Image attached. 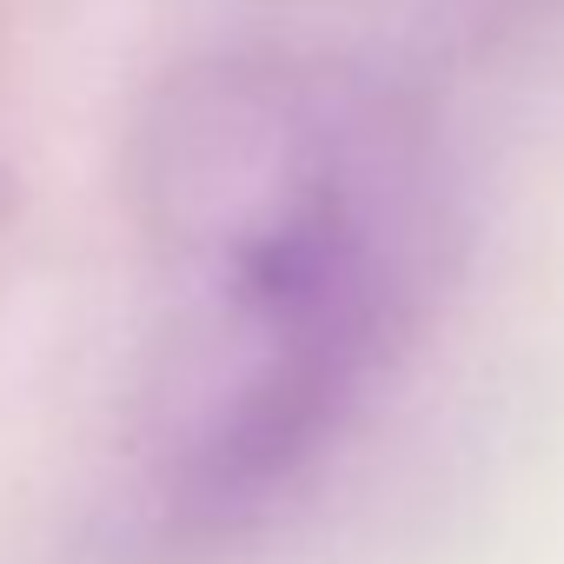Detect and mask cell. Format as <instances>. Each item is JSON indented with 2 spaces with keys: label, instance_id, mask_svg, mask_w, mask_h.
I'll use <instances>...</instances> for the list:
<instances>
[{
  "label": "cell",
  "instance_id": "6da1fadb",
  "mask_svg": "<svg viewBox=\"0 0 564 564\" xmlns=\"http://www.w3.org/2000/svg\"><path fill=\"white\" fill-rule=\"evenodd\" d=\"M153 265L133 478L180 538H226L313 485L405 359L438 186L419 127L313 54L166 74L127 153Z\"/></svg>",
  "mask_w": 564,
  "mask_h": 564
},
{
  "label": "cell",
  "instance_id": "7a4b0ae2",
  "mask_svg": "<svg viewBox=\"0 0 564 564\" xmlns=\"http://www.w3.org/2000/svg\"><path fill=\"white\" fill-rule=\"evenodd\" d=\"M0 219H8V180H0Z\"/></svg>",
  "mask_w": 564,
  "mask_h": 564
}]
</instances>
